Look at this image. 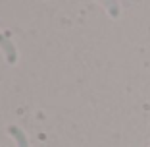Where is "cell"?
<instances>
[{
    "mask_svg": "<svg viewBox=\"0 0 150 147\" xmlns=\"http://www.w3.org/2000/svg\"><path fill=\"white\" fill-rule=\"evenodd\" d=\"M0 49L4 50V56H6V60H8L10 64H13L16 60H18V50H16L13 43L10 41L8 35H2V33H0Z\"/></svg>",
    "mask_w": 150,
    "mask_h": 147,
    "instance_id": "6da1fadb",
    "label": "cell"
},
{
    "mask_svg": "<svg viewBox=\"0 0 150 147\" xmlns=\"http://www.w3.org/2000/svg\"><path fill=\"white\" fill-rule=\"evenodd\" d=\"M8 132L13 136V139H16L18 147H29V141H27L25 134H23V132L18 128V126H10V128H8Z\"/></svg>",
    "mask_w": 150,
    "mask_h": 147,
    "instance_id": "7a4b0ae2",
    "label": "cell"
},
{
    "mask_svg": "<svg viewBox=\"0 0 150 147\" xmlns=\"http://www.w3.org/2000/svg\"><path fill=\"white\" fill-rule=\"evenodd\" d=\"M110 14H112V16H117V8H115V6H112V10H110Z\"/></svg>",
    "mask_w": 150,
    "mask_h": 147,
    "instance_id": "3957f363",
    "label": "cell"
}]
</instances>
